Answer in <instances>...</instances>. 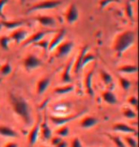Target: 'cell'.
I'll return each instance as SVG.
<instances>
[{"label":"cell","instance_id":"1","mask_svg":"<svg viewBox=\"0 0 139 147\" xmlns=\"http://www.w3.org/2000/svg\"><path fill=\"white\" fill-rule=\"evenodd\" d=\"M9 100H10L11 106L13 108L14 114L17 115L27 126L32 125V119L31 107H30L28 101L22 96L15 95L13 93L9 94Z\"/></svg>","mask_w":139,"mask_h":147},{"label":"cell","instance_id":"2","mask_svg":"<svg viewBox=\"0 0 139 147\" xmlns=\"http://www.w3.org/2000/svg\"><path fill=\"white\" fill-rule=\"evenodd\" d=\"M135 41H136V33L134 30H126L115 36L112 49L117 57H121L124 53H126L134 45Z\"/></svg>","mask_w":139,"mask_h":147},{"label":"cell","instance_id":"3","mask_svg":"<svg viewBox=\"0 0 139 147\" xmlns=\"http://www.w3.org/2000/svg\"><path fill=\"white\" fill-rule=\"evenodd\" d=\"M63 1L62 0H43V1L37 2L32 6L27 11L28 13L35 11H44V10H52V9L58 8L62 5Z\"/></svg>","mask_w":139,"mask_h":147},{"label":"cell","instance_id":"4","mask_svg":"<svg viewBox=\"0 0 139 147\" xmlns=\"http://www.w3.org/2000/svg\"><path fill=\"white\" fill-rule=\"evenodd\" d=\"M54 33V30H41V31H38L36 33L32 34V36H29L27 37V39L25 41L22 42V46L23 47H27L29 45H32V44L36 43L37 41H39L43 38H45L46 36H48L50 34H52Z\"/></svg>","mask_w":139,"mask_h":147},{"label":"cell","instance_id":"5","mask_svg":"<svg viewBox=\"0 0 139 147\" xmlns=\"http://www.w3.org/2000/svg\"><path fill=\"white\" fill-rule=\"evenodd\" d=\"M75 44L73 41H63L61 44H59L54 51H55V57L57 58H62L65 57H68L72 51L73 50Z\"/></svg>","mask_w":139,"mask_h":147},{"label":"cell","instance_id":"6","mask_svg":"<svg viewBox=\"0 0 139 147\" xmlns=\"http://www.w3.org/2000/svg\"><path fill=\"white\" fill-rule=\"evenodd\" d=\"M79 19V10L75 3L71 4L65 11V20L68 24H73Z\"/></svg>","mask_w":139,"mask_h":147},{"label":"cell","instance_id":"7","mask_svg":"<svg viewBox=\"0 0 139 147\" xmlns=\"http://www.w3.org/2000/svg\"><path fill=\"white\" fill-rule=\"evenodd\" d=\"M23 65H24V67L27 70L32 71V70H35L42 66V61H41L36 55L30 54L24 58V60H23Z\"/></svg>","mask_w":139,"mask_h":147},{"label":"cell","instance_id":"8","mask_svg":"<svg viewBox=\"0 0 139 147\" xmlns=\"http://www.w3.org/2000/svg\"><path fill=\"white\" fill-rule=\"evenodd\" d=\"M65 36H66V30L65 29H61L57 33H55L54 36L52 38L51 41H49V52H54L59 44H61L64 41Z\"/></svg>","mask_w":139,"mask_h":147},{"label":"cell","instance_id":"9","mask_svg":"<svg viewBox=\"0 0 139 147\" xmlns=\"http://www.w3.org/2000/svg\"><path fill=\"white\" fill-rule=\"evenodd\" d=\"M40 124H41V121H40V119H38L37 121L34 124V126H32V130L30 131L29 136H28V142H29V144L31 146L34 145L37 142L38 138H39Z\"/></svg>","mask_w":139,"mask_h":147},{"label":"cell","instance_id":"10","mask_svg":"<svg viewBox=\"0 0 139 147\" xmlns=\"http://www.w3.org/2000/svg\"><path fill=\"white\" fill-rule=\"evenodd\" d=\"M28 36H29L28 31L22 28H18V29H16V30H13V32L10 36L11 39L17 44H20V43H22L23 41H25L27 39Z\"/></svg>","mask_w":139,"mask_h":147},{"label":"cell","instance_id":"11","mask_svg":"<svg viewBox=\"0 0 139 147\" xmlns=\"http://www.w3.org/2000/svg\"><path fill=\"white\" fill-rule=\"evenodd\" d=\"M82 114H83V112L79 114H76V115H73V116H69V117H50V119H51V121L54 123V124L61 126V125H65L67 122L72 121L73 119H77Z\"/></svg>","mask_w":139,"mask_h":147},{"label":"cell","instance_id":"12","mask_svg":"<svg viewBox=\"0 0 139 147\" xmlns=\"http://www.w3.org/2000/svg\"><path fill=\"white\" fill-rule=\"evenodd\" d=\"M88 49H89L88 46H84L83 48L80 50V52L78 53V55H77V57H76L75 60L73 61V73H75V74L80 72L82 70V59H83L84 55L88 52Z\"/></svg>","mask_w":139,"mask_h":147},{"label":"cell","instance_id":"13","mask_svg":"<svg viewBox=\"0 0 139 147\" xmlns=\"http://www.w3.org/2000/svg\"><path fill=\"white\" fill-rule=\"evenodd\" d=\"M34 19L43 27L54 28L56 26V20L51 16H38Z\"/></svg>","mask_w":139,"mask_h":147},{"label":"cell","instance_id":"14","mask_svg":"<svg viewBox=\"0 0 139 147\" xmlns=\"http://www.w3.org/2000/svg\"><path fill=\"white\" fill-rule=\"evenodd\" d=\"M25 22L23 20H1L0 25L2 28H5L7 30H16L18 28H21Z\"/></svg>","mask_w":139,"mask_h":147},{"label":"cell","instance_id":"15","mask_svg":"<svg viewBox=\"0 0 139 147\" xmlns=\"http://www.w3.org/2000/svg\"><path fill=\"white\" fill-rule=\"evenodd\" d=\"M93 70L87 72V74L84 76V88L86 93L89 96H93Z\"/></svg>","mask_w":139,"mask_h":147},{"label":"cell","instance_id":"16","mask_svg":"<svg viewBox=\"0 0 139 147\" xmlns=\"http://www.w3.org/2000/svg\"><path fill=\"white\" fill-rule=\"evenodd\" d=\"M112 129L116 132H119V133H123V134H134L136 135L137 131L136 129L134 127H131L128 124H125V123L122 122H118L115 123V124L112 126Z\"/></svg>","mask_w":139,"mask_h":147},{"label":"cell","instance_id":"17","mask_svg":"<svg viewBox=\"0 0 139 147\" xmlns=\"http://www.w3.org/2000/svg\"><path fill=\"white\" fill-rule=\"evenodd\" d=\"M51 85V78H42L37 81L36 84V93L37 95H43L48 90Z\"/></svg>","mask_w":139,"mask_h":147},{"label":"cell","instance_id":"18","mask_svg":"<svg viewBox=\"0 0 139 147\" xmlns=\"http://www.w3.org/2000/svg\"><path fill=\"white\" fill-rule=\"evenodd\" d=\"M72 68H73V62L70 60L68 61V63L66 64V66H65L61 75V80L64 84H69L73 81L72 75H71V69Z\"/></svg>","mask_w":139,"mask_h":147},{"label":"cell","instance_id":"19","mask_svg":"<svg viewBox=\"0 0 139 147\" xmlns=\"http://www.w3.org/2000/svg\"><path fill=\"white\" fill-rule=\"evenodd\" d=\"M97 123H98V119L93 116H86L80 121V126L83 129H91L94 127Z\"/></svg>","mask_w":139,"mask_h":147},{"label":"cell","instance_id":"20","mask_svg":"<svg viewBox=\"0 0 139 147\" xmlns=\"http://www.w3.org/2000/svg\"><path fill=\"white\" fill-rule=\"evenodd\" d=\"M101 96H102L103 100H104L106 103H108L110 105H115V104H117V102H118V99L116 98V96H115L114 94L110 90L103 91Z\"/></svg>","mask_w":139,"mask_h":147},{"label":"cell","instance_id":"21","mask_svg":"<svg viewBox=\"0 0 139 147\" xmlns=\"http://www.w3.org/2000/svg\"><path fill=\"white\" fill-rule=\"evenodd\" d=\"M0 136L5 137V138H11V139H14V138L18 137V134H17L13 128L9 127V126L0 125Z\"/></svg>","mask_w":139,"mask_h":147},{"label":"cell","instance_id":"22","mask_svg":"<svg viewBox=\"0 0 139 147\" xmlns=\"http://www.w3.org/2000/svg\"><path fill=\"white\" fill-rule=\"evenodd\" d=\"M40 131H41V136L45 140H49L52 139V130L48 125L47 120H43L40 124Z\"/></svg>","mask_w":139,"mask_h":147},{"label":"cell","instance_id":"23","mask_svg":"<svg viewBox=\"0 0 139 147\" xmlns=\"http://www.w3.org/2000/svg\"><path fill=\"white\" fill-rule=\"evenodd\" d=\"M117 71L120 74H125V75H134L137 73V66L134 64H125L118 67Z\"/></svg>","mask_w":139,"mask_h":147},{"label":"cell","instance_id":"24","mask_svg":"<svg viewBox=\"0 0 139 147\" xmlns=\"http://www.w3.org/2000/svg\"><path fill=\"white\" fill-rule=\"evenodd\" d=\"M100 78H101L103 83L106 86L111 87L113 84V78H112L111 75L107 71H105V70H100Z\"/></svg>","mask_w":139,"mask_h":147},{"label":"cell","instance_id":"25","mask_svg":"<svg viewBox=\"0 0 139 147\" xmlns=\"http://www.w3.org/2000/svg\"><path fill=\"white\" fill-rule=\"evenodd\" d=\"M73 91V84H66L64 86H60V87H57L55 88L54 90V93L56 94V95H67L71 92Z\"/></svg>","mask_w":139,"mask_h":147},{"label":"cell","instance_id":"26","mask_svg":"<svg viewBox=\"0 0 139 147\" xmlns=\"http://www.w3.org/2000/svg\"><path fill=\"white\" fill-rule=\"evenodd\" d=\"M119 84L124 91H129L132 87V81L124 76H119Z\"/></svg>","mask_w":139,"mask_h":147},{"label":"cell","instance_id":"27","mask_svg":"<svg viewBox=\"0 0 139 147\" xmlns=\"http://www.w3.org/2000/svg\"><path fill=\"white\" fill-rule=\"evenodd\" d=\"M95 58H96L95 55H93L91 53H89V52L86 53V54L84 55V57H83V59H82V69L85 68V67L87 66L90 62H91V61L95 60Z\"/></svg>","mask_w":139,"mask_h":147},{"label":"cell","instance_id":"28","mask_svg":"<svg viewBox=\"0 0 139 147\" xmlns=\"http://www.w3.org/2000/svg\"><path fill=\"white\" fill-rule=\"evenodd\" d=\"M11 41V37L8 36H0V48L7 51L10 47V42Z\"/></svg>","mask_w":139,"mask_h":147},{"label":"cell","instance_id":"29","mask_svg":"<svg viewBox=\"0 0 139 147\" xmlns=\"http://www.w3.org/2000/svg\"><path fill=\"white\" fill-rule=\"evenodd\" d=\"M11 71H13V67H11V64L9 62L4 63L0 67V74L4 76H9L11 73Z\"/></svg>","mask_w":139,"mask_h":147},{"label":"cell","instance_id":"30","mask_svg":"<svg viewBox=\"0 0 139 147\" xmlns=\"http://www.w3.org/2000/svg\"><path fill=\"white\" fill-rule=\"evenodd\" d=\"M123 140H124V142H125L127 147H137V142L134 137L125 136Z\"/></svg>","mask_w":139,"mask_h":147},{"label":"cell","instance_id":"31","mask_svg":"<svg viewBox=\"0 0 139 147\" xmlns=\"http://www.w3.org/2000/svg\"><path fill=\"white\" fill-rule=\"evenodd\" d=\"M56 134H57V136L60 138L68 137L70 134V129L67 125H61L60 127L57 129V131H56Z\"/></svg>","mask_w":139,"mask_h":147},{"label":"cell","instance_id":"32","mask_svg":"<svg viewBox=\"0 0 139 147\" xmlns=\"http://www.w3.org/2000/svg\"><path fill=\"white\" fill-rule=\"evenodd\" d=\"M32 45L37 46V47H40L41 49H43V51L45 52V53H48L49 52V40L45 39V38H43V39L37 41L36 43L32 44Z\"/></svg>","mask_w":139,"mask_h":147},{"label":"cell","instance_id":"33","mask_svg":"<svg viewBox=\"0 0 139 147\" xmlns=\"http://www.w3.org/2000/svg\"><path fill=\"white\" fill-rule=\"evenodd\" d=\"M123 116L126 117V119H136V113L132 109V108H124L123 109Z\"/></svg>","mask_w":139,"mask_h":147},{"label":"cell","instance_id":"34","mask_svg":"<svg viewBox=\"0 0 139 147\" xmlns=\"http://www.w3.org/2000/svg\"><path fill=\"white\" fill-rule=\"evenodd\" d=\"M125 13L126 16L129 19L134 20V9H132V5L131 3H127L125 6Z\"/></svg>","mask_w":139,"mask_h":147},{"label":"cell","instance_id":"35","mask_svg":"<svg viewBox=\"0 0 139 147\" xmlns=\"http://www.w3.org/2000/svg\"><path fill=\"white\" fill-rule=\"evenodd\" d=\"M111 139L112 142H113L114 144L116 145V147H127L125 142H124L123 139H121V138L117 137V136H111Z\"/></svg>","mask_w":139,"mask_h":147},{"label":"cell","instance_id":"36","mask_svg":"<svg viewBox=\"0 0 139 147\" xmlns=\"http://www.w3.org/2000/svg\"><path fill=\"white\" fill-rule=\"evenodd\" d=\"M118 2H120V0H100L99 7L100 9H105L109 5L112 4V3H118Z\"/></svg>","mask_w":139,"mask_h":147},{"label":"cell","instance_id":"37","mask_svg":"<svg viewBox=\"0 0 139 147\" xmlns=\"http://www.w3.org/2000/svg\"><path fill=\"white\" fill-rule=\"evenodd\" d=\"M10 2V0H0V17H2L3 19H5L4 13H3V11H4L5 6Z\"/></svg>","mask_w":139,"mask_h":147},{"label":"cell","instance_id":"38","mask_svg":"<svg viewBox=\"0 0 139 147\" xmlns=\"http://www.w3.org/2000/svg\"><path fill=\"white\" fill-rule=\"evenodd\" d=\"M128 102L130 105H132V106H134L136 108L137 107V104H138V99H137V96H131L130 98H128Z\"/></svg>","mask_w":139,"mask_h":147},{"label":"cell","instance_id":"39","mask_svg":"<svg viewBox=\"0 0 139 147\" xmlns=\"http://www.w3.org/2000/svg\"><path fill=\"white\" fill-rule=\"evenodd\" d=\"M71 147H83V144H82L80 139L78 138H73L72 140V145Z\"/></svg>","mask_w":139,"mask_h":147},{"label":"cell","instance_id":"40","mask_svg":"<svg viewBox=\"0 0 139 147\" xmlns=\"http://www.w3.org/2000/svg\"><path fill=\"white\" fill-rule=\"evenodd\" d=\"M61 140H62V138L58 137V136H56L55 138H52V145L55 146L56 144H58V143L60 142Z\"/></svg>","mask_w":139,"mask_h":147},{"label":"cell","instance_id":"41","mask_svg":"<svg viewBox=\"0 0 139 147\" xmlns=\"http://www.w3.org/2000/svg\"><path fill=\"white\" fill-rule=\"evenodd\" d=\"M54 147H68V143L67 142H65V140H62L60 142L58 143V144H56Z\"/></svg>","mask_w":139,"mask_h":147},{"label":"cell","instance_id":"42","mask_svg":"<svg viewBox=\"0 0 139 147\" xmlns=\"http://www.w3.org/2000/svg\"><path fill=\"white\" fill-rule=\"evenodd\" d=\"M5 147H19L18 144L16 142H8L7 144L5 145Z\"/></svg>","mask_w":139,"mask_h":147},{"label":"cell","instance_id":"43","mask_svg":"<svg viewBox=\"0 0 139 147\" xmlns=\"http://www.w3.org/2000/svg\"><path fill=\"white\" fill-rule=\"evenodd\" d=\"M20 1H21V2H24V1H25V0H20Z\"/></svg>","mask_w":139,"mask_h":147}]
</instances>
